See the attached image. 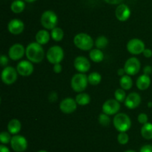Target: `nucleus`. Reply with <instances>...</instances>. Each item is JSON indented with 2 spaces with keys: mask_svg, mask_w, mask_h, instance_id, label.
<instances>
[{
  "mask_svg": "<svg viewBox=\"0 0 152 152\" xmlns=\"http://www.w3.org/2000/svg\"><path fill=\"white\" fill-rule=\"evenodd\" d=\"M141 136L145 139H152V123L147 122L146 124L142 125L140 130Z\"/></svg>",
  "mask_w": 152,
  "mask_h": 152,
  "instance_id": "obj_23",
  "label": "nucleus"
},
{
  "mask_svg": "<svg viewBox=\"0 0 152 152\" xmlns=\"http://www.w3.org/2000/svg\"><path fill=\"white\" fill-rule=\"evenodd\" d=\"M53 70L55 73L58 74V73H60L62 70V66L60 63H56L54 64L53 66Z\"/></svg>",
  "mask_w": 152,
  "mask_h": 152,
  "instance_id": "obj_37",
  "label": "nucleus"
},
{
  "mask_svg": "<svg viewBox=\"0 0 152 152\" xmlns=\"http://www.w3.org/2000/svg\"><path fill=\"white\" fill-rule=\"evenodd\" d=\"M108 40L106 37L105 36H99L96 38L95 40V46H96V49H103L108 46Z\"/></svg>",
  "mask_w": 152,
  "mask_h": 152,
  "instance_id": "obj_29",
  "label": "nucleus"
},
{
  "mask_svg": "<svg viewBox=\"0 0 152 152\" xmlns=\"http://www.w3.org/2000/svg\"><path fill=\"white\" fill-rule=\"evenodd\" d=\"M22 128V125H21L20 121L18 120L17 119H13L8 122L7 124V131L10 134L13 135H16Z\"/></svg>",
  "mask_w": 152,
  "mask_h": 152,
  "instance_id": "obj_21",
  "label": "nucleus"
},
{
  "mask_svg": "<svg viewBox=\"0 0 152 152\" xmlns=\"http://www.w3.org/2000/svg\"><path fill=\"white\" fill-rule=\"evenodd\" d=\"M36 42L40 45H45L50 40V34H49L48 30L42 29L39 31L36 34Z\"/></svg>",
  "mask_w": 152,
  "mask_h": 152,
  "instance_id": "obj_20",
  "label": "nucleus"
},
{
  "mask_svg": "<svg viewBox=\"0 0 152 152\" xmlns=\"http://www.w3.org/2000/svg\"><path fill=\"white\" fill-rule=\"evenodd\" d=\"M143 73L147 75H150L152 73V67L151 66H145L143 69Z\"/></svg>",
  "mask_w": 152,
  "mask_h": 152,
  "instance_id": "obj_39",
  "label": "nucleus"
},
{
  "mask_svg": "<svg viewBox=\"0 0 152 152\" xmlns=\"http://www.w3.org/2000/svg\"><path fill=\"white\" fill-rule=\"evenodd\" d=\"M113 124L119 132H126L132 127V120L126 113H118L113 119Z\"/></svg>",
  "mask_w": 152,
  "mask_h": 152,
  "instance_id": "obj_3",
  "label": "nucleus"
},
{
  "mask_svg": "<svg viewBox=\"0 0 152 152\" xmlns=\"http://www.w3.org/2000/svg\"><path fill=\"white\" fill-rule=\"evenodd\" d=\"M25 47L20 43H15L10 46L8 51V56L12 61H19L22 59L25 54Z\"/></svg>",
  "mask_w": 152,
  "mask_h": 152,
  "instance_id": "obj_13",
  "label": "nucleus"
},
{
  "mask_svg": "<svg viewBox=\"0 0 152 152\" xmlns=\"http://www.w3.org/2000/svg\"><path fill=\"white\" fill-rule=\"evenodd\" d=\"M34 69L32 62L30 61H22L16 66L18 74L23 77H28L33 73Z\"/></svg>",
  "mask_w": 152,
  "mask_h": 152,
  "instance_id": "obj_14",
  "label": "nucleus"
},
{
  "mask_svg": "<svg viewBox=\"0 0 152 152\" xmlns=\"http://www.w3.org/2000/svg\"><path fill=\"white\" fill-rule=\"evenodd\" d=\"M115 15L117 19L120 22H125V21L128 20L131 16V10L125 4H120L117 6L116 8Z\"/></svg>",
  "mask_w": 152,
  "mask_h": 152,
  "instance_id": "obj_18",
  "label": "nucleus"
},
{
  "mask_svg": "<svg viewBox=\"0 0 152 152\" xmlns=\"http://www.w3.org/2000/svg\"><path fill=\"white\" fill-rule=\"evenodd\" d=\"M41 25L46 30H52L56 28L58 23V17L52 10H45L40 19Z\"/></svg>",
  "mask_w": 152,
  "mask_h": 152,
  "instance_id": "obj_5",
  "label": "nucleus"
},
{
  "mask_svg": "<svg viewBox=\"0 0 152 152\" xmlns=\"http://www.w3.org/2000/svg\"><path fill=\"white\" fill-rule=\"evenodd\" d=\"M123 68L126 71V75H129L130 76L135 75L139 72L141 69L140 61L134 57L130 58L126 61Z\"/></svg>",
  "mask_w": 152,
  "mask_h": 152,
  "instance_id": "obj_9",
  "label": "nucleus"
},
{
  "mask_svg": "<svg viewBox=\"0 0 152 152\" xmlns=\"http://www.w3.org/2000/svg\"><path fill=\"white\" fill-rule=\"evenodd\" d=\"M88 83V76L85 73L75 74L71 80V88L77 92H83L87 87Z\"/></svg>",
  "mask_w": 152,
  "mask_h": 152,
  "instance_id": "obj_4",
  "label": "nucleus"
},
{
  "mask_svg": "<svg viewBox=\"0 0 152 152\" xmlns=\"http://www.w3.org/2000/svg\"><path fill=\"white\" fill-rule=\"evenodd\" d=\"M10 146L14 151L24 152L28 148V141L23 136L16 134L12 137Z\"/></svg>",
  "mask_w": 152,
  "mask_h": 152,
  "instance_id": "obj_10",
  "label": "nucleus"
},
{
  "mask_svg": "<svg viewBox=\"0 0 152 152\" xmlns=\"http://www.w3.org/2000/svg\"><path fill=\"white\" fill-rule=\"evenodd\" d=\"M74 65L76 69L80 73L87 72L91 68L90 61L84 56L77 57L74 59Z\"/></svg>",
  "mask_w": 152,
  "mask_h": 152,
  "instance_id": "obj_15",
  "label": "nucleus"
},
{
  "mask_svg": "<svg viewBox=\"0 0 152 152\" xmlns=\"http://www.w3.org/2000/svg\"><path fill=\"white\" fill-rule=\"evenodd\" d=\"M24 1H27V2L31 3V2H34V1H37V0H24Z\"/></svg>",
  "mask_w": 152,
  "mask_h": 152,
  "instance_id": "obj_44",
  "label": "nucleus"
},
{
  "mask_svg": "<svg viewBox=\"0 0 152 152\" xmlns=\"http://www.w3.org/2000/svg\"><path fill=\"white\" fill-rule=\"evenodd\" d=\"M54 96H57V94L55 92H51V93L50 94V95H49V100H50V101H56L57 98H54Z\"/></svg>",
  "mask_w": 152,
  "mask_h": 152,
  "instance_id": "obj_41",
  "label": "nucleus"
},
{
  "mask_svg": "<svg viewBox=\"0 0 152 152\" xmlns=\"http://www.w3.org/2000/svg\"><path fill=\"white\" fill-rule=\"evenodd\" d=\"M145 49V43L140 39L133 38L129 40L127 43V50L132 55H140L143 52Z\"/></svg>",
  "mask_w": 152,
  "mask_h": 152,
  "instance_id": "obj_8",
  "label": "nucleus"
},
{
  "mask_svg": "<svg viewBox=\"0 0 152 152\" xmlns=\"http://www.w3.org/2000/svg\"><path fill=\"white\" fill-rule=\"evenodd\" d=\"M64 51L59 46H53L49 48L46 54L48 61L51 64L60 63L64 58Z\"/></svg>",
  "mask_w": 152,
  "mask_h": 152,
  "instance_id": "obj_6",
  "label": "nucleus"
},
{
  "mask_svg": "<svg viewBox=\"0 0 152 152\" xmlns=\"http://www.w3.org/2000/svg\"><path fill=\"white\" fill-rule=\"evenodd\" d=\"M74 43L77 48L83 51L91 50L94 45L93 38L86 33H80L74 37Z\"/></svg>",
  "mask_w": 152,
  "mask_h": 152,
  "instance_id": "obj_2",
  "label": "nucleus"
},
{
  "mask_svg": "<svg viewBox=\"0 0 152 152\" xmlns=\"http://www.w3.org/2000/svg\"><path fill=\"white\" fill-rule=\"evenodd\" d=\"M8 58L6 55H1L0 57V63H1V66H7V63H8Z\"/></svg>",
  "mask_w": 152,
  "mask_h": 152,
  "instance_id": "obj_35",
  "label": "nucleus"
},
{
  "mask_svg": "<svg viewBox=\"0 0 152 152\" xmlns=\"http://www.w3.org/2000/svg\"><path fill=\"white\" fill-rule=\"evenodd\" d=\"M25 55L28 61L34 63H39L44 59L45 51L42 45L38 43H31L28 45L25 50Z\"/></svg>",
  "mask_w": 152,
  "mask_h": 152,
  "instance_id": "obj_1",
  "label": "nucleus"
},
{
  "mask_svg": "<svg viewBox=\"0 0 152 152\" xmlns=\"http://www.w3.org/2000/svg\"><path fill=\"white\" fill-rule=\"evenodd\" d=\"M88 83L90 84L95 86V85H98L100 83L101 80H102V76L99 72H93L88 75Z\"/></svg>",
  "mask_w": 152,
  "mask_h": 152,
  "instance_id": "obj_28",
  "label": "nucleus"
},
{
  "mask_svg": "<svg viewBox=\"0 0 152 152\" xmlns=\"http://www.w3.org/2000/svg\"><path fill=\"white\" fill-rule=\"evenodd\" d=\"M50 37L56 42H59L62 40L64 37V31L59 27H56L51 30L50 32Z\"/></svg>",
  "mask_w": 152,
  "mask_h": 152,
  "instance_id": "obj_27",
  "label": "nucleus"
},
{
  "mask_svg": "<svg viewBox=\"0 0 152 152\" xmlns=\"http://www.w3.org/2000/svg\"><path fill=\"white\" fill-rule=\"evenodd\" d=\"M124 103L127 108L133 110L140 106L141 103V96L137 92H131L127 95Z\"/></svg>",
  "mask_w": 152,
  "mask_h": 152,
  "instance_id": "obj_16",
  "label": "nucleus"
},
{
  "mask_svg": "<svg viewBox=\"0 0 152 152\" xmlns=\"http://www.w3.org/2000/svg\"><path fill=\"white\" fill-rule=\"evenodd\" d=\"M140 152H152L151 145H145L140 150Z\"/></svg>",
  "mask_w": 152,
  "mask_h": 152,
  "instance_id": "obj_36",
  "label": "nucleus"
},
{
  "mask_svg": "<svg viewBox=\"0 0 152 152\" xmlns=\"http://www.w3.org/2000/svg\"><path fill=\"white\" fill-rule=\"evenodd\" d=\"M120 85L122 89L125 90H129L133 86V80L132 77L129 75H125L123 77H120Z\"/></svg>",
  "mask_w": 152,
  "mask_h": 152,
  "instance_id": "obj_24",
  "label": "nucleus"
},
{
  "mask_svg": "<svg viewBox=\"0 0 152 152\" xmlns=\"http://www.w3.org/2000/svg\"><path fill=\"white\" fill-rule=\"evenodd\" d=\"M114 97H115V99L117 101H118L119 102H124L126 98V93L125 89H122V88H119V89H116L115 92H114Z\"/></svg>",
  "mask_w": 152,
  "mask_h": 152,
  "instance_id": "obj_30",
  "label": "nucleus"
},
{
  "mask_svg": "<svg viewBox=\"0 0 152 152\" xmlns=\"http://www.w3.org/2000/svg\"><path fill=\"white\" fill-rule=\"evenodd\" d=\"M38 152H48V151H46L45 150H41V151H39Z\"/></svg>",
  "mask_w": 152,
  "mask_h": 152,
  "instance_id": "obj_47",
  "label": "nucleus"
},
{
  "mask_svg": "<svg viewBox=\"0 0 152 152\" xmlns=\"http://www.w3.org/2000/svg\"><path fill=\"white\" fill-rule=\"evenodd\" d=\"M137 120L139 122V123L142 124V125H144V124H146L147 122H148V116L146 113H140L138 115V117H137Z\"/></svg>",
  "mask_w": 152,
  "mask_h": 152,
  "instance_id": "obj_34",
  "label": "nucleus"
},
{
  "mask_svg": "<svg viewBox=\"0 0 152 152\" xmlns=\"http://www.w3.org/2000/svg\"><path fill=\"white\" fill-rule=\"evenodd\" d=\"M125 152H136V151H133V150H128Z\"/></svg>",
  "mask_w": 152,
  "mask_h": 152,
  "instance_id": "obj_46",
  "label": "nucleus"
},
{
  "mask_svg": "<svg viewBox=\"0 0 152 152\" xmlns=\"http://www.w3.org/2000/svg\"><path fill=\"white\" fill-rule=\"evenodd\" d=\"M0 152H10V150L7 147H6L5 145H4L3 144H1L0 145Z\"/></svg>",
  "mask_w": 152,
  "mask_h": 152,
  "instance_id": "obj_42",
  "label": "nucleus"
},
{
  "mask_svg": "<svg viewBox=\"0 0 152 152\" xmlns=\"http://www.w3.org/2000/svg\"><path fill=\"white\" fill-rule=\"evenodd\" d=\"M77 107V103L75 99L72 98H65L61 101L59 104V109L65 114L73 113Z\"/></svg>",
  "mask_w": 152,
  "mask_h": 152,
  "instance_id": "obj_12",
  "label": "nucleus"
},
{
  "mask_svg": "<svg viewBox=\"0 0 152 152\" xmlns=\"http://www.w3.org/2000/svg\"><path fill=\"white\" fill-rule=\"evenodd\" d=\"M7 29L10 34L13 35H19L23 32L25 29V25L22 20L19 19H13L9 22L7 25Z\"/></svg>",
  "mask_w": 152,
  "mask_h": 152,
  "instance_id": "obj_17",
  "label": "nucleus"
},
{
  "mask_svg": "<svg viewBox=\"0 0 152 152\" xmlns=\"http://www.w3.org/2000/svg\"><path fill=\"white\" fill-rule=\"evenodd\" d=\"M12 137L10 136V134L9 132H6V131H2L0 134V141H1V144H8L10 143L11 141Z\"/></svg>",
  "mask_w": 152,
  "mask_h": 152,
  "instance_id": "obj_32",
  "label": "nucleus"
},
{
  "mask_svg": "<svg viewBox=\"0 0 152 152\" xmlns=\"http://www.w3.org/2000/svg\"><path fill=\"white\" fill-rule=\"evenodd\" d=\"M105 2L110 4H119L123 1V0H104Z\"/></svg>",
  "mask_w": 152,
  "mask_h": 152,
  "instance_id": "obj_40",
  "label": "nucleus"
},
{
  "mask_svg": "<svg viewBox=\"0 0 152 152\" xmlns=\"http://www.w3.org/2000/svg\"><path fill=\"white\" fill-rule=\"evenodd\" d=\"M25 4L22 0H15L10 4V10L14 13H20L25 10Z\"/></svg>",
  "mask_w": 152,
  "mask_h": 152,
  "instance_id": "obj_25",
  "label": "nucleus"
},
{
  "mask_svg": "<svg viewBox=\"0 0 152 152\" xmlns=\"http://www.w3.org/2000/svg\"><path fill=\"white\" fill-rule=\"evenodd\" d=\"M98 121H99V123L102 126L104 127L108 126V125L111 124V119H110L109 116L104 113H100V114L99 115Z\"/></svg>",
  "mask_w": 152,
  "mask_h": 152,
  "instance_id": "obj_31",
  "label": "nucleus"
},
{
  "mask_svg": "<svg viewBox=\"0 0 152 152\" xmlns=\"http://www.w3.org/2000/svg\"><path fill=\"white\" fill-rule=\"evenodd\" d=\"M1 80L4 84L11 85L16 81L18 77V72L16 69L12 66H6L1 74Z\"/></svg>",
  "mask_w": 152,
  "mask_h": 152,
  "instance_id": "obj_7",
  "label": "nucleus"
},
{
  "mask_svg": "<svg viewBox=\"0 0 152 152\" xmlns=\"http://www.w3.org/2000/svg\"><path fill=\"white\" fill-rule=\"evenodd\" d=\"M125 73H126V71H125L124 68H121V69H119L117 70V75L120 77H123V75H125Z\"/></svg>",
  "mask_w": 152,
  "mask_h": 152,
  "instance_id": "obj_43",
  "label": "nucleus"
},
{
  "mask_svg": "<svg viewBox=\"0 0 152 152\" xmlns=\"http://www.w3.org/2000/svg\"><path fill=\"white\" fill-rule=\"evenodd\" d=\"M102 112L108 116H112L118 113L120 110V104L116 99H108L104 102L102 107Z\"/></svg>",
  "mask_w": 152,
  "mask_h": 152,
  "instance_id": "obj_11",
  "label": "nucleus"
},
{
  "mask_svg": "<svg viewBox=\"0 0 152 152\" xmlns=\"http://www.w3.org/2000/svg\"><path fill=\"white\" fill-rule=\"evenodd\" d=\"M117 141L120 144L126 145L129 142V137L126 132H120L117 136Z\"/></svg>",
  "mask_w": 152,
  "mask_h": 152,
  "instance_id": "obj_33",
  "label": "nucleus"
},
{
  "mask_svg": "<svg viewBox=\"0 0 152 152\" xmlns=\"http://www.w3.org/2000/svg\"><path fill=\"white\" fill-rule=\"evenodd\" d=\"M144 57L146 58H150L152 57V50L150 49H145V50L142 52Z\"/></svg>",
  "mask_w": 152,
  "mask_h": 152,
  "instance_id": "obj_38",
  "label": "nucleus"
},
{
  "mask_svg": "<svg viewBox=\"0 0 152 152\" xmlns=\"http://www.w3.org/2000/svg\"><path fill=\"white\" fill-rule=\"evenodd\" d=\"M75 100L77 101V104L80 106H85L90 103L91 97L88 94L86 93V92H80L76 96Z\"/></svg>",
  "mask_w": 152,
  "mask_h": 152,
  "instance_id": "obj_26",
  "label": "nucleus"
},
{
  "mask_svg": "<svg viewBox=\"0 0 152 152\" xmlns=\"http://www.w3.org/2000/svg\"><path fill=\"white\" fill-rule=\"evenodd\" d=\"M148 107H152V102H151V101H150V102L148 103Z\"/></svg>",
  "mask_w": 152,
  "mask_h": 152,
  "instance_id": "obj_45",
  "label": "nucleus"
},
{
  "mask_svg": "<svg viewBox=\"0 0 152 152\" xmlns=\"http://www.w3.org/2000/svg\"><path fill=\"white\" fill-rule=\"evenodd\" d=\"M136 85L140 90H146L151 85V78L149 75L145 74L141 75L137 79Z\"/></svg>",
  "mask_w": 152,
  "mask_h": 152,
  "instance_id": "obj_19",
  "label": "nucleus"
},
{
  "mask_svg": "<svg viewBox=\"0 0 152 152\" xmlns=\"http://www.w3.org/2000/svg\"><path fill=\"white\" fill-rule=\"evenodd\" d=\"M89 58L93 62L100 63L104 59V54L101 49H91L89 52Z\"/></svg>",
  "mask_w": 152,
  "mask_h": 152,
  "instance_id": "obj_22",
  "label": "nucleus"
}]
</instances>
